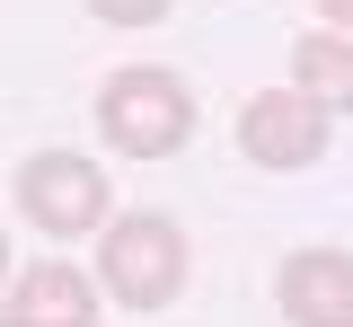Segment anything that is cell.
Listing matches in <instances>:
<instances>
[{
  "label": "cell",
  "mask_w": 353,
  "mask_h": 327,
  "mask_svg": "<svg viewBox=\"0 0 353 327\" xmlns=\"http://www.w3.org/2000/svg\"><path fill=\"white\" fill-rule=\"evenodd\" d=\"M274 301H283L292 327H353V257L345 248H301V257H283Z\"/></svg>",
  "instance_id": "5"
},
{
  "label": "cell",
  "mask_w": 353,
  "mask_h": 327,
  "mask_svg": "<svg viewBox=\"0 0 353 327\" xmlns=\"http://www.w3.org/2000/svg\"><path fill=\"white\" fill-rule=\"evenodd\" d=\"M0 327H97V292L80 266H36L9 283V319Z\"/></svg>",
  "instance_id": "6"
},
{
  "label": "cell",
  "mask_w": 353,
  "mask_h": 327,
  "mask_svg": "<svg viewBox=\"0 0 353 327\" xmlns=\"http://www.w3.org/2000/svg\"><path fill=\"white\" fill-rule=\"evenodd\" d=\"M97 133L124 159H168V150L194 141V89L176 71H159V62H124L97 89Z\"/></svg>",
  "instance_id": "1"
},
{
  "label": "cell",
  "mask_w": 353,
  "mask_h": 327,
  "mask_svg": "<svg viewBox=\"0 0 353 327\" xmlns=\"http://www.w3.org/2000/svg\"><path fill=\"white\" fill-rule=\"evenodd\" d=\"M97 275H106V292L124 310H168L185 292V230L168 212H124V221H106Z\"/></svg>",
  "instance_id": "2"
},
{
  "label": "cell",
  "mask_w": 353,
  "mask_h": 327,
  "mask_svg": "<svg viewBox=\"0 0 353 327\" xmlns=\"http://www.w3.org/2000/svg\"><path fill=\"white\" fill-rule=\"evenodd\" d=\"M292 89L318 106V115H353V36H318L309 27L301 45H292Z\"/></svg>",
  "instance_id": "7"
},
{
  "label": "cell",
  "mask_w": 353,
  "mask_h": 327,
  "mask_svg": "<svg viewBox=\"0 0 353 327\" xmlns=\"http://www.w3.org/2000/svg\"><path fill=\"white\" fill-rule=\"evenodd\" d=\"M88 9H97L106 27H159V18H168L176 0H88Z\"/></svg>",
  "instance_id": "8"
},
{
  "label": "cell",
  "mask_w": 353,
  "mask_h": 327,
  "mask_svg": "<svg viewBox=\"0 0 353 327\" xmlns=\"http://www.w3.org/2000/svg\"><path fill=\"white\" fill-rule=\"evenodd\" d=\"M106 168L80 159V150H36L18 168V212L36 221L44 239H80V230H106Z\"/></svg>",
  "instance_id": "3"
},
{
  "label": "cell",
  "mask_w": 353,
  "mask_h": 327,
  "mask_svg": "<svg viewBox=\"0 0 353 327\" xmlns=\"http://www.w3.org/2000/svg\"><path fill=\"white\" fill-rule=\"evenodd\" d=\"M239 150L256 168H318L327 159V115L301 89H256L239 106Z\"/></svg>",
  "instance_id": "4"
},
{
  "label": "cell",
  "mask_w": 353,
  "mask_h": 327,
  "mask_svg": "<svg viewBox=\"0 0 353 327\" xmlns=\"http://www.w3.org/2000/svg\"><path fill=\"white\" fill-rule=\"evenodd\" d=\"M318 18L327 27H353V0H318Z\"/></svg>",
  "instance_id": "9"
},
{
  "label": "cell",
  "mask_w": 353,
  "mask_h": 327,
  "mask_svg": "<svg viewBox=\"0 0 353 327\" xmlns=\"http://www.w3.org/2000/svg\"><path fill=\"white\" fill-rule=\"evenodd\" d=\"M0 283H9V239H0Z\"/></svg>",
  "instance_id": "10"
}]
</instances>
